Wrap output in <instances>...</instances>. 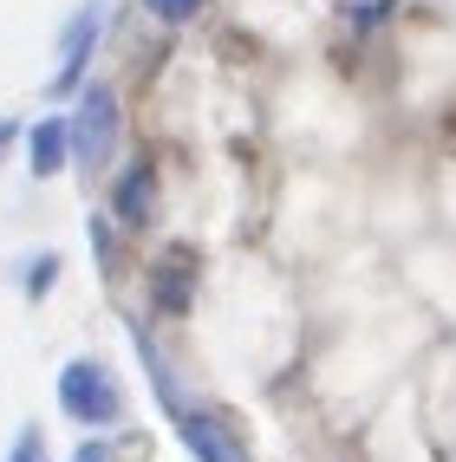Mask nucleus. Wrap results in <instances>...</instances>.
Segmentation results:
<instances>
[{"instance_id": "f257e3e1", "label": "nucleus", "mask_w": 456, "mask_h": 462, "mask_svg": "<svg viewBox=\"0 0 456 462\" xmlns=\"http://www.w3.org/2000/svg\"><path fill=\"white\" fill-rule=\"evenodd\" d=\"M59 404H66V417L91 423V430H105L125 417V391H117L111 378V365L98 358H72V365H59Z\"/></svg>"}, {"instance_id": "f03ea898", "label": "nucleus", "mask_w": 456, "mask_h": 462, "mask_svg": "<svg viewBox=\"0 0 456 462\" xmlns=\"http://www.w3.org/2000/svg\"><path fill=\"white\" fill-rule=\"evenodd\" d=\"M117 131H125V117H117V91L111 85H85L79 91V111H72V150L85 170H105L111 150H117Z\"/></svg>"}, {"instance_id": "7ed1b4c3", "label": "nucleus", "mask_w": 456, "mask_h": 462, "mask_svg": "<svg viewBox=\"0 0 456 462\" xmlns=\"http://www.w3.org/2000/svg\"><path fill=\"white\" fill-rule=\"evenodd\" d=\"M170 430H176V443L190 449L196 462H248V443L228 430L222 411H176Z\"/></svg>"}, {"instance_id": "20e7f679", "label": "nucleus", "mask_w": 456, "mask_h": 462, "mask_svg": "<svg viewBox=\"0 0 456 462\" xmlns=\"http://www.w3.org/2000/svg\"><path fill=\"white\" fill-rule=\"evenodd\" d=\"M98 26H105V0H85L79 20L66 26V40H59V72H52V91H46V98H72V91L85 85L91 46H98Z\"/></svg>"}, {"instance_id": "39448f33", "label": "nucleus", "mask_w": 456, "mask_h": 462, "mask_svg": "<svg viewBox=\"0 0 456 462\" xmlns=\"http://www.w3.org/2000/svg\"><path fill=\"white\" fill-rule=\"evenodd\" d=\"M150 208H157V163H150V157H131V170L117 176V189H111V215H117L125 228H144Z\"/></svg>"}, {"instance_id": "423d86ee", "label": "nucleus", "mask_w": 456, "mask_h": 462, "mask_svg": "<svg viewBox=\"0 0 456 462\" xmlns=\"http://www.w3.org/2000/svg\"><path fill=\"white\" fill-rule=\"evenodd\" d=\"M26 143H33V176H59L79 157V150H72V117H40Z\"/></svg>"}, {"instance_id": "0eeeda50", "label": "nucleus", "mask_w": 456, "mask_h": 462, "mask_svg": "<svg viewBox=\"0 0 456 462\" xmlns=\"http://www.w3.org/2000/svg\"><path fill=\"white\" fill-rule=\"evenodd\" d=\"M182 300H190V273L176 281V267L163 261L157 267V306H163V313H182Z\"/></svg>"}, {"instance_id": "6e6552de", "label": "nucleus", "mask_w": 456, "mask_h": 462, "mask_svg": "<svg viewBox=\"0 0 456 462\" xmlns=\"http://www.w3.org/2000/svg\"><path fill=\"white\" fill-rule=\"evenodd\" d=\"M7 462H46V437H40V423H26L20 437H14V449H7Z\"/></svg>"}, {"instance_id": "1a4fd4ad", "label": "nucleus", "mask_w": 456, "mask_h": 462, "mask_svg": "<svg viewBox=\"0 0 456 462\" xmlns=\"http://www.w3.org/2000/svg\"><path fill=\"white\" fill-rule=\"evenodd\" d=\"M144 7L157 14V20H170V26H182V20H196V7H202V0H144Z\"/></svg>"}, {"instance_id": "9d476101", "label": "nucleus", "mask_w": 456, "mask_h": 462, "mask_svg": "<svg viewBox=\"0 0 456 462\" xmlns=\"http://www.w3.org/2000/svg\"><path fill=\"white\" fill-rule=\"evenodd\" d=\"M52 273H59V254H40V261H33V273H26V293L40 300V293L52 287Z\"/></svg>"}, {"instance_id": "9b49d317", "label": "nucleus", "mask_w": 456, "mask_h": 462, "mask_svg": "<svg viewBox=\"0 0 456 462\" xmlns=\"http://www.w3.org/2000/svg\"><path fill=\"white\" fill-rule=\"evenodd\" d=\"M91 248H98V267L111 273V222H91Z\"/></svg>"}, {"instance_id": "f8f14e48", "label": "nucleus", "mask_w": 456, "mask_h": 462, "mask_svg": "<svg viewBox=\"0 0 456 462\" xmlns=\"http://www.w3.org/2000/svg\"><path fill=\"white\" fill-rule=\"evenodd\" d=\"M20 137V125H14V117H0V157H7V143Z\"/></svg>"}, {"instance_id": "ddd939ff", "label": "nucleus", "mask_w": 456, "mask_h": 462, "mask_svg": "<svg viewBox=\"0 0 456 462\" xmlns=\"http://www.w3.org/2000/svg\"><path fill=\"white\" fill-rule=\"evenodd\" d=\"M72 462H111V456H105V449H98V443H85V449H79V456H72Z\"/></svg>"}]
</instances>
